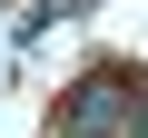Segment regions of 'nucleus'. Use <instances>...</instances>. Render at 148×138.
<instances>
[{"mask_svg":"<svg viewBox=\"0 0 148 138\" xmlns=\"http://www.w3.org/2000/svg\"><path fill=\"white\" fill-rule=\"evenodd\" d=\"M128 128H138L128 79H119V69H89L79 99H69V118H59V138H128Z\"/></svg>","mask_w":148,"mask_h":138,"instance_id":"f257e3e1","label":"nucleus"}]
</instances>
